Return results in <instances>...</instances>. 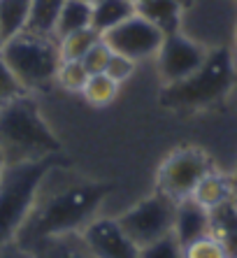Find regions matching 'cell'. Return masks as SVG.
<instances>
[{
	"mask_svg": "<svg viewBox=\"0 0 237 258\" xmlns=\"http://www.w3.org/2000/svg\"><path fill=\"white\" fill-rule=\"evenodd\" d=\"M112 191L114 184L109 181L72 179L49 188L44 179L35 207L14 242L33 251L49 237L82 233L95 216H100L102 203Z\"/></svg>",
	"mask_w": 237,
	"mask_h": 258,
	"instance_id": "cell-1",
	"label": "cell"
},
{
	"mask_svg": "<svg viewBox=\"0 0 237 258\" xmlns=\"http://www.w3.org/2000/svg\"><path fill=\"white\" fill-rule=\"evenodd\" d=\"M0 149L10 163L47 161L61 154V140L42 116L33 93L0 107Z\"/></svg>",
	"mask_w": 237,
	"mask_h": 258,
	"instance_id": "cell-2",
	"label": "cell"
},
{
	"mask_svg": "<svg viewBox=\"0 0 237 258\" xmlns=\"http://www.w3.org/2000/svg\"><path fill=\"white\" fill-rule=\"evenodd\" d=\"M237 82V66L230 49H214L191 77L163 86L160 105L177 114H196L221 102Z\"/></svg>",
	"mask_w": 237,
	"mask_h": 258,
	"instance_id": "cell-3",
	"label": "cell"
},
{
	"mask_svg": "<svg viewBox=\"0 0 237 258\" xmlns=\"http://www.w3.org/2000/svg\"><path fill=\"white\" fill-rule=\"evenodd\" d=\"M56 158L10 163L0 177V246L17 240Z\"/></svg>",
	"mask_w": 237,
	"mask_h": 258,
	"instance_id": "cell-4",
	"label": "cell"
},
{
	"mask_svg": "<svg viewBox=\"0 0 237 258\" xmlns=\"http://www.w3.org/2000/svg\"><path fill=\"white\" fill-rule=\"evenodd\" d=\"M0 54L28 93L35 96L37 91L53 84L56 68L61 63L56 37L35 35L30 30H24L5 40L0 47Z\"/></svg>",
	"mask_w": 237,
	"mask_h": 258,
	"instance_id": "cell-5",
	"label": "cell"
},
{
	"mask_svg": "<svg viewBox=\"0 0 237 258\" xmlns=\"http://www.w3.org/2000/svg\"><path fill=\"white\" fill-rule=\"evenodd\" d=\"M237 28V0H189L179 30L205 49H230Z\"/></svg>",
	"mask_w": 237,
	"mask_h": 258,
	"instance_id": "cell-6",
	"label": "cell"
},
{
	"mask_svg": "<svg viewBox=\"0 0 237 258\" xmlns=\"http://www.w3.org/2000/svg\"><path fill=\"white\" fill-rule=\"evenodd\" d=\"M214 168L216 165L205 149L193 144L177 147L160 161L156 170V191L174 203H182L193 196L198 181Z\"/></svg>",
	"mask_w": 237,
	"mask_h": 258,
	"instance_id": "cell-7",
	"label": "cell"
},
{
	"mask_svg": "<svg viewBox=\"0 0 237 258\" xmlns=\"http://www.w3.org/2000/svg\"><path fill=\"white\" fill-rule=\"evenodd\" d=\"M174 214H177V203L156 191L124 210L116 216V221L135 242L137 249H142L174 230Z\"/></svg>",
	"mask_w": 237,
	"mask_h": 258,
	"instance_id": "cell-8",
	"label": "cell"
},
{
	"mask_svg": "<svg viewBox=\"0 0 237 258\" xmlns=\"http://www.w3.org/2000/svg\"><path fill=\"white\" fill-rule=\"evenodd\" d=\"M207 56L209 49H205L196 40L186 37L182 30L172 33V35H165L158 54L154 56L160 84L170 86L191 77L196 70H200V66L207 60Z\"/></svg>",
	"mask_w": 237,
	"mask_h": 258,
	"instance_id": "cell-9",
	"label": "cell"
},
{
	"mask_svg": "<svg viewBox=\"0 0 237 258\" xmlns=\"http://www.w3.org/2000/svg\"><path fill=\"white\" fill-rule=\"evenodd\" d=\"M163 37L165 35L154 24H149L147 19H142L137 12L131 19L114 26L112 30L102 33V40L114 54H121L126 58L135 60V63L154 58L158 54L160 44H163Z\"/></svg>",
	"mask_w": 237,
	"mask_h": 258,
	"instance_id": "cell-10",
	"label": "cell"
},
{
	"mask_svg": "<svg viewBox=\"0 0 237 258\" xmlns=\"http://www.w3.org/2000/svg\"><path fill=\"white\" fill-rule=\"evenodd\" d=\"M79 235L95 258H137L140 251L121 228L116 216H95Z\"/></svg>",
	"mask_w": 237,
	"mask_h": 258,
	"instance_id": "cell-11",
	"label": "cell"
},
{
	"mask_svg": "<svg viewBox=\"0 0 237 258\" xmlns=\"http://www.w3.org/2000/svg\"><path fill=\"white\" fill-rule=\"evenodd\" d=\"M177 240L182 244H191L198 237L209 235V210L198 205L193 198H186L177 203V214H174V230Z\"/></svg>",
	"mask_w": 237,
	"mask_h": 258,
	"instance_id": "cell-12",
	"label": "cell"
},
{
	"mask_svg": "<svg viewBox=\"0 0 237 258\" xmlns=\"http://www.w3.org/2000/svg\"><path fill=\"white\" fill-rule=\"evenodd\" d=\"M191 198L196 200L198 205H202L205 210L212 212L214 207H219V205L235 198V177L221 172L219 168L209 170V172L198 181V186Z\"/></svg>",
	"mask_w": 237,
	"mask_h": 258,
	"instance_id": "cell-13",
	"label": "cell"
},
{
	"mask_svg": "<svg viewBox=\"0 0 237 258\" xmlns=\"http://www.w3.org/2000/svg\"><path fill=\"white\" fill-rule=\"evenodd\" d=\"M135 12L149 24H154L163 35H172L182 26L184 5L179 0H140L135 3Z\"/></svg>",
	"mask_w": 237,
	"mask_h": 258,
	"instance_id": "cell-14",
	"label": "cell"
},
{
	"mask_svg": "<svg viewBox=\"0 0 237 258\" xmlns=\"http://www.w3.org/2000/svg\"><path fill=\"white\" fill-rule=\"evenodd\" d=\"M209 235L221 242L228 258H237V207L232 200L209 212Z\"/></svg>",
	"mask_w": 237,
	"mask_h": 258,
	"instance_id": "cell-15",
	"label": "cell"
},
{
	"mask_svg": "<svg viewBox=\"0 0 237 258\" xmlns=\"http://www.w3.org/2000/svg\"><path fill=\"white\" fill-rule=\"evenodd\" d=\"M35 258H95L79 233L49 237L33 249Z\"/></svg>",
	"mask_w": 237,
	"mask_h": 258,
	"instance_id": "cell-16",
	"label": "cell"
},
{
	"mask_svg": "<svg viewBox=\"0 0 237 258\" xmlns=\"http://www.w3.org/2000/svg\"><path fill=\"white\" fill-rule=\"evenodd\" d=\"M135 14V3L133 0H95L93 17H91V28L98 33H107L121 21L131 19Z\"/></svg>",
	"mask_w": 237,
	"mask_h": 258,
	"instance_id": "cell-17",
	"label": "cell"
},
{
	"mask_svg": "<svg viewBox=\"0 0 237 258\" xmlns=\"http://www.w3.org/2000/svg\"><path fill=\"white\" fill-rule=\"evenodd\" d=\"M66 0H30V12L26 30L35 33V35L56 37V24H58V14Z\"/></svg>",
	"mask_w": 237,
	"mask_h": 258,
	"instance_id": "cell-18",
	"label": "cell"
},
{
	"mask_svg": "<svg viewBox=\"0 0 237 258\" xmlns=\"http://www.w3.org/2000/svg\"><path fill=\"white\" fill-rule=\"evenodd\" d=\"M91 17H93V5L86 0H66L61 7L58 24H56V40L77 33V30L91 28Z\"/></svg>",
	"mask_w": 237,
	"mask_h": 258,
	"instance_id": "cell-19",
	"label": "cell"
},
{
	"mask_svg": "<svg viewBox=\"0 0 237 258\" xmlns=\"http://www.w3.org/2000/svg\"><path fill=\"white\" fill-rule=\"evenodd\" d=\"M30 0H0V35L3 42L26 30Z\"/></svg>",
	"mask_w": 237,
	"mask_h": 258,
	"instance_id": "cell-20",
	"label": "cell"
},
{
	"mask_svg": "<svg viewBox=\"0 0 237 258\" xmlns=\"http://www.w3.org/2000/svg\"><path fill=\"white\" fill-rule=\"evenodd\" d=\"M79 96L89 102L91 107H107L112 105L118 96V84L114 79H109L102 72V75H89L86 84H84L82 93Z\"/></svg>",
	"mask_w": 237,
	"mask_h": 258,
	"instance_id": "cell-21",
	"label": "cell"
},
{
	"mask_svg": "<svg viewBox=\"0 0 237 258\" xmlns=\"http://www.w3.org/2000/svg\"><path fill=\"white\" fill-rule=\"evenodd\" d=\"M98 40H100V33L93 28H84V30H77V33H70V35L61 37L58 40L61 60H82L86 56V51Z\"/></svg>",
	"mask_w": 237,
	"mask_h": 258,
	"instance_id": "cell-22",
	"label": "cell"
},
{
	"mask_svg": "<svg viewBox=\"0 0 237 258\" xmlns=\"http://www.w3.org/2000/svg\"><path fill=\"white\" fill-rule=\"evenodd\" d=\"M86 79H89V72L84 70L82 60H61L58 68H56L53 84L61 86L68 93H82Z\"/></svg>",
	"mask_w": 237,
	"mask_h": 258,
	"instance_id": "cell-23",
	"label": "cell"
},
{
	"mask_svg": "<svg viewBox=\"0 0 237 258\" xmlns=\"http://www.w3.org/2000/svg\"><path fill=\"white\" fill-rule=\"evenodd\" d=\"M137 258H184V244L177 240V235L170 233L154 244L142 246L137 251Z\"/></svg>",
	"mask_w": 237,
	"mask_h": 258,
	"instance_id": "cell-24",
	"label": "cell"
},
{
	"mask_svg": "<svg viewBox=\"0 0 237 258\" xmlns=\"http://www.w3.org/2000/svg\"><path fill=\"white\" fill-rule=\"evenodd\" d=\"M26 93H28V91L14 77V72L10 70V66H7L3 54H0V107H5V105L17 100V98L26 96Z\"/></svg>",
	"mask_w": 237,
	"mask_h": 258,
	"instance_id": "cell-25",
	"label": "cell"
},
{
	"mask_svg": "<svg viewBox=\"0 0 237 258\" xmlns=\"http://www.w3.org/2000/svg\"><path fill=\"white\" fill-rule=\"evenodd\" d=\"M184 258H228V253L214 235H205L184 246Z\"/></svg>",
	"mask_w": 237,
	"mask_h": 258,
	"instance_id": "cell-26",
	"label": "cell"
},
{
	"mask_svg": "<svg viewBox=\"0 0 237 258\" xmlns=\"http://www.w3.org/2000/svg\"><path fill=\"white\" fill-rule=\"evenodd\" d=\"M109 58H112V49L107 47L105 40H102V35H100V40H98V42L86 51V56L82 58V66L89 75H102V72L107 70Z\"/></svg>",
	"mask_w": 237,
	"mask_h": 258,
	"instance_id": "cell-27",
	"label": "cell"
},
{
	"mask_svg": "<svg viewBox=\"0 0 237 258\" xmlns=\"http://www.w3.org/2000/svg\"><path fill=\"white\" fill-rule=\"evenodd\" d=\"M135 68H137L135 60H131V58H126V56L114 54L112 51V58H109V63H107L105 75L109 79H114V82L121 86L124 82H128V79L135 75Z\"/></svg>",
	"mask_w": 237,
	"mask_h": 258,
	"instance_id": "cell-28",
	"label": "cell"
},
{
	"mask_svg": "<svg viewBox=\"0 0 237 258\" xmlns=\"http://www.w3.org/2000/svg\"><path fill=\"white\" fill-rule=\"evenodd\" d=\"M0 258H35V253L21 246L19 242H10V244L0 246Z\"/></svg>",
	"mask_w": 237,
	"mask_h": 258,
	"instance_id": "cell-29",
	"label": "cell"
},
{
	"mask_svg": "<svg viewBox=\"0 0 237 258\" xmlns=\"http://www.w3.org/2000/svg\"><path fill=\"white\" fill-rule=\"evenodd\" d=\"M230 51H232V58H235V66H237V28H235V37H232V47H230Z\"/></svg>",
	"mask_w": 237,
	"mask_h": 258,
	"instance_id": "cell-30",
	"label": "cell"
},
{
	"mask_svg": "<svg viewBox=\"0 0 237 258\" xmlns=\"http://www.w3.org/2000/svg\"><path fill=\"white\" fill-rule=\"evenodd\" d=\"M5 168H7V161H5V154H3V149H0V177H3Z\"/></svg>",
	"mask_w": 237,
	"mask_h": 258,
	"instance_id": "cell-31",
	"label": "cell"
},
{
	"mask_svg": "<svg viewBox=\"0 0 237 258\" xmlns=\"http://www.w3.org/2000/svg\"><path fill=\"white\" fill-rule=\"evenodd\" d=\"M133 3H140V0H133ZM179 3H182V5H186V3H189V0H179Z\"/></svg>",
	"mask_w": 237,
	"mask_h": 258,
	"instance_id": "cell-32",
	"label": "cell"
},
{
	"mask_svg": "<svg viewBox=\"0 0 237 258\" xmlns=\"http://www.w3.org/2000/svg\"><path fill=\"white\" fill-rule=\"evenodd\" d=\"M232 203H235V207H237V191H235V198H232Z\"/></svg>",
	"mask_w": 237,
	"mask_h": 258,
	"instance_id": "cell-33",
	"label": "cell"
},
{
	"mask_svg": "<svg viewBox=\"0 0 237 258\" xmlns=\"http://www.w3.org/2000/svg\"><path fill=\"white\" fill-rule=\"evenodd\" d=\"M86 3H91V5H93V3H95V0H86Z\"/></svg>",
	"mask_w": 237,
	"mask_h": 258,
	"instance_id": "cell-34",
	"label": "cell"
},
{
	"mask_svg": "<svg viewBox=\"0 0 237 258\" xmlns=\"http://www.w3.org/2000/svg\"><path fill=\"white\" fill-rule=\"evenodd\" d=\"M0 47H3V35H0Z\"/></svg>",
	"mask_w": 237,
	"mask_h": 258,
	"instance_id": "cell-35",
	"label": "cell"
}]
</instances>
